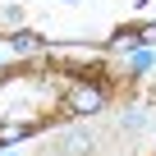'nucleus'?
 Segmentation results:
<instances>
[{
	"instance_id": "nucleus-2",
	"label": "nucleus",
	"mask_w": 156,
	"mask_h": 156,
	"mask_svg": "<svg viewBox=\"0 0 156 156\" xmlns=\"http://www.w3.org/2000/svg\"><path fill=\"white\" fill-rule=\"evenodd\" d=\"M46 60L60 64V69H78V78H97V73H106V60H101L92 46H51Z\"/></svg>"
},
{
	"instance_id": "nucleus-1",
	"label": "nucleus",
	"mask_w": 156,
	"mask_h": 156,
	"mask_svg": "<svg viewBox=\"0 0 156 156\" xmlns=\"http://www.w3.org/2000/svg\"><path fill=\"white\" fill-rule=\"evenodd\" d=\"M64 115H78V119H87L97 110H106V87L97 83V78H69L64 83V97H60Z\"/></svg>"
},
{
	"instance_id": "nucleus-7",
	"label": "nucleus",
	"mask_w": 156,
	"mask_h": 156,
	"mask_svg": "<svg viewBox=\"0 0 156 156\" xmlns=\"http://www.w3.org/2000/svg\"><path fill=\"white\" fill-rule=\"evenodd\" d=\"M129 32H133L138 46H156V23H138V28H129Z\"/></svg>"
},
{
	"instance_id": "nucleus-6",
	"label": "nucleus",
	"mask_w": 156,
	"mask_h": 156,
	"mask_svg": "<svg viewBox=\"0 0 156 156\" xmlns=\"http://www.w3.org/2000/svg\"><path fill=\"white\" fill-rule=\"evenodd\" d=\"M119 129H124V133H142V129H147V115H142V110H119Z\"/></svg>"
},
{
	"instance_id": "nucleus-5",
	"label": "nucleus",
	"mask_w": 156,
	"mask_h": 156,
	"mask_svg": "<svg viewBox=\"0 0 156 156\" xmlns=\"http://www.w3.org/2000/svg\"><path fill=\"white\" fill-rule=\"evenodd\" d=\"M129 69H133V73H151V69H156V55H151L147 46H138V51H129Z\"/></svg>"
},
{
	"instance_id": "nucleus-8",
	"label": "nucleus",
	"mask_w": 156,
	"mask_h": 156,
	"mask_svg": "<svg viewBox=\"0 0 156 156\" xmlns=\"http://www.w3.org/2000/svg\"><path fill=\"white\" fill-rule=\"evenodd\" d=\"M5 51H9V46H0V69H5Z\"/></svg>"
},
{
	"instance_id": "nucleus-4",
	"label": "nucleus",
	"mask_w": 156,
	"mask_h": 156,
	"mask_svg": "<svg viewBox=\"0 0 156 156\" xmlns=\"http://www.w3.org/2000/svg\"><path fill=\"white\" fill-rule=\"evenodd\" d=\"M23 9L19 5H5V0H0V37H14V32H23Z\"/></svg>"
},
{
	"instance_id": "nucleus-3",
	"label": "nucleus",
	"mask_w": 156,
	"mask_h": 156,
	"mask_svg": "<svg viewBox=\"0 0 156 156\" xmlns=\"http://www.w3.org/2000/svg\"><path fill=\"white\" fill-rule=\"evenodd\" d=\"M0 41L9 46V55H41V51H46V46H41V37H37V32H28V28H23V32H14V37H0Z\"/></svg>"
}]
</instances>
